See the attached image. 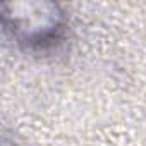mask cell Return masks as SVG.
Masks as SVG:
<instances>
[{"label":"cell","instance_id":"6da1fadb","mask_svg":"<svg viewBox=\"0 0 146 146\" xmlns=\"http://www.w3.org/2000/svg\"><path fill=\"white\" fill-rule=\"evenodd\" d=\"M31 11V4H9L4 7V21L26 43L40 45L57 36L62 23L58 7L53 4H36V11Z\"/></svg>","mask_w":146,"mask_h":146}]
</instances>
